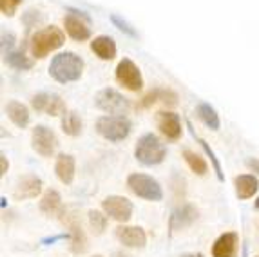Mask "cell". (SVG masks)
Listing matches in <instances>:
<instances>
[{
	"instance_id": "1",
	"label": "cell",
	"mask_w": 259,
	"mask_h": 257,
	"mask_svg": "<svg viewBox=\"0 0 259 257\" xmlns=\"http://www.w3.org/2000/svg\"><path fill=\"white\" fill-rule=\"evenodd\" d=\"M83 73V60L76 53L65 51L60 55L53 56L49 64V76L58 83H71L82 78Z\"/></svg>"
},
{
	"instance_id": "2",
	"label": "cell",
	"mask_w": 259,
	"mask_h": 257,
	"mask_svg": "<svg viewBox=\"0 0 259 257\" xmlns=\"http://www.w3.org/2000/svg\"><path fill=\"white\" fill-rule=\"evenodd\" d=\"M165 156H167V149L160 142V138L152 133H145L143 136H140L138 143L134 147V158L145 167L160 165L163 163Z\"/></svg>"
},
{
	"instance_id": "3",
	"label": "cell",
	"mask_w": 259,
	"mask_h": 257,
	"mask_svg": "<svg viewBox=\"0 0 259 257\" xmlns=\"http://www.w3.org/2000/svg\"><path fill=\"white\" fill-rule=\"evenodd\" d=\"M65 42V34L62 33V29H58L56 26H48L44 29L36 31L31 36V55L35 58H46L49 53L60 49Z\"/></svg>"
},
{
	"instance_id": "4",
	"label": "cell",
	"mask_w": 259,
	"mask_h": 257,
	"mask_svg": "<svg viewBox=\"0 0 259 257\" xmlns=\"http://www.w3.org/2000/svg\"><path fill=\"white\" fill-rule=\"evenodd\" d=\"M133 123L125 114H107L96 120V133L109 142H123L131 134Z\"/></svg>"
},
{
	"instance_id": "5",
	"label": "cell",
	"mask_w": 259,
	"mask_h": 257,
	"mask_svg": "<svg viewBox=\"0 0 259 257\" xmlns=\"http://www.w3.org/2000/svg\"><path fill=\"white\" fill-rule=\"evenodd\" d=\"M127 187L133 194H136L142 199L147 201H161L163 199V189L161 185L149 174H142V172H133L127 178Z\"/></svg>"
},
{
	"instance_id": "6",
	"label": "cell",
	"mask_w": 259,
	"mask_h": 257,
	"mask_svg": "<svg viewBox=\"0 0 259 257\" xmlns=\"http://www.w3.org/2000/svg\"><path fill=\"white\" fill-rule=\"evenodd\" d=\"M95 107L107 114H125L129 111V102L116 89L105 87L95 95Z\"/></svg>"
},
{
	"instance_id": "7",
	"label": "cell",
	"mask_w": 259,
	"mask_h": 257,
	"mask_svg": "<svg viewBox=\"0 0 259 257\" xmlns=\"http://www.w3.org/2000/svg\"><path fill=\"white\" fill-rule=\"evenodd\" d=\"M116 81L125 87L127 91H133V93H138L143 87L142 73H140L138 65L134 64L131 58H123L116 65Z\"/></svg>"
},
{
	"instance_id": "8",
	"label": "cell",
	"mask_w": 259,
	"mask_h": 257,
	"mask_svg": "<svg viewBox=\"0 0 259 257\" xmlns=\"http://www.w3.org/2000/svg\"><path fill=\"white\" fill-rule=\"evenodd\" d=\"M31 145L35 149L36 154H40L42 158H51L55 154L56 147H58V140L56 134L51 128L46 125H36L33 128V136H31Z\"/></svg>"
},
{
	"instance_id": "9",
	"label": "cell",
	"mask_w": 259,
	"mask_h": 257,
	"mask_svg": "<svg viewBox=\"0 0 259 257\" xmlns=\"http://www.w3.org/2000/svg\"><path fill=\"white\" fill-rule=\"evenodd\" d=\"M64 27L65 33L76 42L89 40V36H91V24H89V18L82 11H71V13L65 15Z\"/></svg>"
},
{
	"instance_id": "10",
	"label": "cell",
	"mask_w": 259,
	"mask_h": 257,
	"mask_svg": "<svg viewBox=\"0 0 259 257\" xmlns=\"http://www.w3.org/2000/svg\"><path fill=\"white\" fill-rule=\"evenodd\" d=\"M102 208H104L105 216L116 219L120 223H127L133 218V203L123 196H107L102 201Z\"/></svg>"
},
{
	"instance_id": "11",
	"label": "cell",
	"mask_w": 259,
	"mask_h": 257,
	"mask_svg": "<svg viewBox=\"0 0 259 257\" xmlns=\"http://www.w3.org/2000/svg\"><path fill=\"white\" fill-rule=\"evenodd\" d=\"M31 105H33L35 111L44 112L48 116H60L67 112L64 100L58 95H55V93H38V95L33 96Z\"/></svg>"
},
{
	"instance_id": "12",
	"label": "cell",
	"mask_w": 259,
	"mask_h": 257,
	"mask_svg": "<svg viewBox=\"0 0 259 257\" xmlns=\"http://www.w3.org/2000/svg\"><path fill=\"white\" fill-rule=\"evenodd\" d=\"M158 128H160V133L167 138L168 142H178L183 133L180 116L170 111L158 112Z\"/></svg>"
},
{
	"instance_id": "13",
	"label": "cell",
	"mask_w": 259,
	"mask_h": 257,
	"mask_svg": "<svg viewBox=\"0 0 259 257\" xmlns=\"http://www.w3.org/2000/svg\"><path fill=\"white\" fill-rule=\"evenodd\" d=\"M116 239L120 241L127 248H143L147 244V234L142 227H127V225H120L114 230Z\"/></svg>"
},
{
	"instance_id": "14",
	"label": "cell",
	"mask_w": 259,
	"mask_h": 257,
	"mask_svg": "<svg viewBox=\"0 0 259 257\" xmlns=\"http://www.w3.org/2000/svg\"><path fill=\"white\" fill-rule=\"evenodd\" d=\"M42 180L35 174H27V176L20 178L15 187L13 197L17 201H26V199H35L42 192Z\"/></svg>"
},
{
	"instance_id": "15",
	"label": "cell",
	"mask_w": 259,
	"mask_h": 257,
	"mask_svg": "<svg viewBox=\"0 0 259 257\" xmlns=\"http://www.w3.org/2000/svg\"><path fill=\"white\" fill-rule=\"evenodd\" d=\"M239 237L236 232H225L212 244V257H236Z\"/></svg>"
},
{
	"instance_id": "16",
	"label": "cell",
	"mask_w": 259,
	"mask_h": 257,
	"mask_svg": "<svg viewBox=\"0 0 259 257\" xmlns=\"http://www.w3.org/2000/svg\"><path fill=\"white\" fill-rule=\"evenodd\" d=\"M55 172L56 178L64 185H71L74 180V172H76V161L74 156L71 154H58L55 163Z\"/></svg>"
},
{
	"instance_id": "17",
	"label": "cell",
	"mask_w": 259,
	"mask_h": 257,
	"mask_svg": "<svg viewBox=\"0 0 259 257\" xmlns=\"http://www.w3.org/2000/svg\"><path fill=\"white\" fill-rule=\"evenodd\" d=\"M198 218V210L192 205H183L180 208H176L170 216V230H182L194 223Z\"/></svg>"
},
{
	"instance_id": "18",
	"label": "cell",
	"mask_w": 259,
	"mask_h": 257,
	"mask_svg": "<svg viewBox=\"0 0 259 257\" xmlns=\"http://www.w3.org/2000/svg\"><path fill=\"white\" fill-rule=\"evenodd\" d=\"M234 187H236V196L239 199H250L259 189V180L254 174H241L234 178Z\"/></svg>"
},
{
	"instance_id": "19",
	"label": "cell",
	"mask_w": 259,
	"mask_h": 257,
	"mask_svg": "<svg viewBox=\"0 0 259 257\" xmlns=\"http://www.w3.org/2000/svg\"><path fill=\"white\" fill-rule=\"evenodd\" d=\"M6 114H8V118L13 121L18 128H26L27 125H29V118H31L29 109H27L24 103L17 102V100L8 102V105H6Z\"/></svg>"
},
{
	"instance_id": "20",
	"label": "cell",
	"mask_w": 259,
	"mask_h": 257,
	"mask_svg": "<svg viewBox=\"0 0 259 257\" xmlns=\"http://www.w3.org/2000/svg\"><path fill=\"white\" fill-rule=\"evenodd\" d=\"M91 49L100 60H112L116 56V44L111 36L100 34L91 42Z\"/></svg>"
},
{
	"instance_id": "21",
	"label": "cell",
	"mask_w": 259,
	"mask_h": 257,
	"mask_svg": "<svg viewBox=\"0 0 259 257\" xmlns=\"http://www.w3.org/2000/svg\"><path fill=\"white\" fill-rule=\"evenodd\" d=\"M40 210H42V214H46L48 218H55V216L62 214L60 194L53 189L46 190V194L42 196V201H40Z\"/></svg>"
},
{
	"instance_id": "22",
	"label": "cell",
	"mask_w": 259,
	"mask_h": 257,
	"mask_svg": "<svg viewBox=\"0 0 259 257\" xmlns=\"http://www.w3.org/2000/svg\"><path fill=\"white\" fill-rule=\"evenodd\" d=\"M196 114H198V118L203 121L208 128H212V131H218V128H220V125H221L220 116H218L216 109L212 107V105H208V103H199L198 107H196Z\"/></svg>"
},
{
	"instance_id": "23",
	"label": "cell",
	"mask_w": 259,
	"mask_h": 257,
	"mask_svg": "<svg viewBox=\"0 0 259 257\" xmlns=\"http://www.w3.org/2000/svg\"><path fill=\"white\" fill-rule=\"evenodd\" d=\"M82 118L78 116V112L74 111H67L62 118V131H64L67 136H80L82 133Z\"/></svg>"
},
{
	"instance_id": "24",
	"label": "cell",
	"mask_w": 259,
	"mask_h": 257,
	"mask_svg": "<svg viewBox=\"0 0 259 257\" xmlns=\"http://www.w3.org/2000/svg\"><path fill=\"white\" fill-rule=\"evenodd\" d=\"M69 241H71V252L73 253H83L87 250V239H85V234H83L82 227L78 223H71L69 225Z\"/></svg>"
},
{
	"instance_id": "25",
	"label": "cell",
	"mask_w": 259,
	"mask_h": 257,
	"mask_svg": "<svg viewBox=\"0 0 259 257\" xmlns=\"http://www.w3.org/2000/svg\"><path fill=\"white\" fill-rule=\"evenodd\" d=\"M183 158H185V161H187V165H189L190 170L194 172V174H198V176H205V174L208 172L207 161H205L199 154L192 152V150H189V149L183 150Z\"/></svg>"
},
{
	"instance_id": "26",
	"label": "cell",
	"mask_w": 259,
	"mask_h": 257,
	"mask_svg": "<svg viewBox=\"0 0 259 257\" xmlns=\"http://www.w3.org/2000/svg\"><path fill=\"white\" fill-rule=\"evenodd\" d=\"M6 62H8L9 67L17 69V71H26V69L33 67V62L20 51H9L8 55H6Z\"/></svg>"
},
{
	"instance_id": "27",
	"label": "cell",
	"mask_w": 259,
	"mask_h": 257,
	"mask_svg": "<svg viewBox=\"0 0 259 257\" xmlns=\"http://www.w3.org/2000/svg\"><path fill=\"white\" fill-rule=\"evenodd\" d=\"M187 125H189V128H190V133H192V136H194L196 140H198V142H199V145L203 147V150H205V152H207V156H208V158H210L212 165H214V170H216V176H218V180H220V181H223V170H221V165H220V161H218L216 154H214V150H212L210 147H208V143L205 142V140H201V138H199V136H196V133H194V131H192V125H190V121H189V123H187Z\"/></svg>"
},
{
	"instance_id": "28",
	"label": "cell",
	"mask_w": 259,
	"mask_h": 257,
	"mask_svg": "<svg viewBox=\"0 0 259 257\" xmlns=\"http://www.w3.org/2000/svg\"><path fill=\"white\" fill-rule=\"evenodd\" d=\"M89 225H91L93 232L100 236L107 228V216H104L98 210H89Z\"/></svg>"
},
{
	"instance_id": "29",
	"label": "cell",
	"mask_w": 259,
	"mask_h": 257,
	"mask_svg": "<svg viewBox=\"0 0 259 257\" xmlns=\"http://www.w3.org/2000/svg\"><path fill=\"white\" fill-rule=\"evenodd\" d=\"M20 4H22V0H0L2 15H6V17H13L15 11H17Z\"/></svg>"
},
{
	"instance_id": "30",
	"label": "cell",
	"mask_w": 259,
	"mask_h": 257,
	"mask_svg": "<svg viewBox=\"0 0 259 257\" xmlns=\"http://www.w3.org/2000/svg\"><path fill=\"white\" fill-rule=\"evenodd\" d=\"M111 20H112V24H114V26H118V29H121V31H123V33L129 34V36H136V33H134V29H131L129 24H127V22L121 20L120 17H116V15H112Z\"/></svg>"
},
{
	"instance_id": "31",
	"label": "cell",
	"mask_w": 259,
	"mask_h": 257,
	"mask_svg": "<svg viewBox=\"0 0 259 257\" xmlns=\"http://www.w3.org/2000/svg\"><path fill=\"white\" fill-rule=\"evenodd\" d=\"M160 100V89L152 91V93H149V95L143 96V100L140 102V109H145L149 107V105H152L154 102H158Z\"/></svg>"
},
{
	"instance_id": "32",
	"label": "cell",
	"mask_w": 259,
	"mask_h": 257,
	"mask_svg": "<svg viewBox=\"0 0 259 257\" xmlns=\"http://www.w3.org/2000/svg\"><path fill=\"white\" fill-rule=\"evenodd\" d=\"M246 165H248V168H252L254 172H259V159H248L246 161Z\"/></svg>"
},
{
	"instance_id": "33",
	"label": "cell",
	"mask_w": 259,
	"mask_h": 257,
	"mask_svg": "<svg viewBox=\"0 0 259 257\" xmlns=\"http://www.w3.org/2000/svg\"><path fill=\"white\" fill-rule=\"evenodd\" d=\"M182 257H203L201 253H187V255H182Z\"/></svg>"
},
{
	"instance_id": "34",
	"label": "cell",
	"mask_w": 259,
	"mask_h": 257,
	"mask_svg": "<svg viewBox=\"0 0 259 257\" xmlns=\"http://www.w3.org/2000/svg\"><path fill=\"white\" fill-rule=\"evenodd\" d=\"M4 172H6V158L2 156V174H4Z\"/></svg>"
},
{
	"instance_id": "35",
	"label": "cell",
	"mask_w": 259,
	"mask_h": 257,
	"mask_svg": "<svg viewBox=\"0 0 259 257\" xmlns=\"http://www.w3.org/2000/svg\"><path fill=\"white\" fill-rule=\"evenodd\" d=\"M254 206H255V210H259V197L255 199V205H254Z\"/></svg>"
},
{
	"instance_id": "36",
	"label": "cell",
	"mask_w": 259,
	"mask_h": 257,
	"mask_svg": "<svg viewBox=\"0 0 259 257\" xmlns=\"http://www.w3.org/2000/svg\"><path fill=\"white\" fill-rule=\"evenodd\" d=\"M95 257H102V255H95Z\"/></svg>"
}]
</instances>
